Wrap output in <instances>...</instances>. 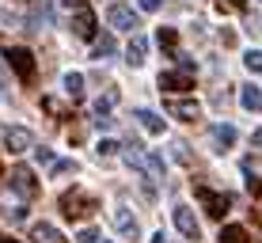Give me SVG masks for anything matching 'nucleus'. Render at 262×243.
Listing matches in <instances>:
<instances>
[{"label": "nucleus", "instance_id": "3", "mask_svg": "<svg viewBox=\"0 0 262 243\" xmlns=\"http://www.w3.org/2000/svg\"><path fill=\"white\" fill-rule=\"evenodd\" d=\"M171 220H175V228H179L183 239H202V228H198V217H194L190 205H175V209H171Z\"/></svg>", "mask_w": 262, "mask_h": 243}, {"label": "nucleus", "instance_id": "5", "mask_svg": "<svg viewBox=\"0 0 262 243\" xmlns=\"http://www.w3.org/2000/svg\"><path fill=\"white\" fill-rule=\"evenodd\" d=\"M114 228H118L122 239H141V224H137L129 205H118V209H114Z\"/></svg>", "mask_w": 262, "mask_h": 243}, {"label": "nucleus", "instance_id": "34", "mask_svg": "<svg viewBox=\"0 0 262 243\" xmlns=\"http://www.w3.org/2000/svg\"><path fill=\"white\" fill-rule=\"evenodd\" d=\"M251 141H255V145L262 148V129H255V137H251Z\"/></svg>", "mask_w": 262, "mask_h": 243}, {"label": "nucleus", "instance_id": "22", "mask_svg": "<svg viewBox=\"0 0 262 243\" xmlns=\"http://www.w3.org/2000/svg\"><path fill=\"white\" fill-rule=\"evenodd\" d=\"M156 42H160V50H175V42H179V34H175V27H160V34H156Z\"/></svg>", "mask_w": 262, "mask_h": 243}, {"label": "nucleus", "instance_id": "4", "mask_svg": "<svg viewBox=\"0 0 262 243\" xmlns=\"http://www.w3.org/2000/svg\"><path fill=\"white\" fill-rule=\"evenodd\" d=\"M167 114L179 122H198L202 118V106L194 103V99H179V95H167Z\"/></svg>", "mask_w": 262, "mask_h": 243}, {"label": "nucleus", "instance_id": "7", "mask_svg": "<svg viewBox=\"0 0 262 243\" xmlns=\"http://www.w3.org/2000/svg\"><path fill=\"white\" fill-rule=\"evenodd\" d=\"M160 87H164L167 95H175V92H190L194 87V80H190V69H171V73H160Z\"/></svg>", "mask_w": 262, "mask_h": 243}, {"label": "nucleus", "instance_id": "10", "mask_svg": "<svg viewBox=\"0 0 262 243\" xmlns=\"http://www.w3.org/2000/svg\"><path fill=\"white\" fill-rule=\"evenodd\" d=\"M4 145H8V152H27V148H34V133L31 129H23V125H12V129L4 133Z\"/></svg>", "mask_w": 262, "mask_h": 243}, {"label": "nucleus", "instance_id": "6", "mask_svg": "<svg viewBox=\"0 0 262 243\" xmlns=\"http://www.w3.org/2000/svg\"><path fill=\"white\" fill-rule=\"evenodd\" d=\"M198 197H202V205H205V213H209L213 220H221L224 213H228V194H213L209 186H198Z\"/></svg>", "mask_w": 262, "mask_h": 243}, {"label": "nucleus", "instance_id": "18", "mask_svg": "<svg viewBox=\"0 0 262 243\" xmlns=\"http://www.w3.org/2000/svg\"><path fill=\"white\" fill-rule=\"evenodd\" d=\"M137 122L144 125V129H148L152 133V137H160V133H164L167 129V122L164 118H160V114H152V111H144V106H141V111H137Z\"/></svg>", "mask_w": 262, "mask_h": 243}, {"label": "nucleus", "instance_id": "19", "mask_svg": "<svg viewBox=\"0 0 262 243\" xmlns=\"http://www.w3.org/2000/svg\"><path fill=\"white\" fill-rule=\"evenodd\" d=\"M65 92L72 99H84V76L80 73H65Z\"/></svg>", "mask_w": 262, "mask_h": 243}, {"label": "nucleus", "instance_id": "13", "mask_svg": "<svg viewBox=\"0 0 262 243\" xmlns=\"http://www.w3.org/2000/svg\"><path fill=\"white\" fill-rule=\"evenodd\" d=\"M209 133H213V145H216V152H228L232 145H236V125H228V122H216Z\"/></svg>", "mask_w": 262, "mask_h": 243}, {"label": "nucleus", "instance_id": "2", "mask_svg": "<svg viewBox=\"0 0 262 243\" xmlns=\"http://www.w3.org/2000/svg\"><path fill=\"white\" fill-rule=\"evenodd\" d=\"M4 61L12 65V73L19 76V80H34V53L27 50V46H4Z\"/></svg>", "mask_w": 262, "mask_h": 243}, {"label": "nucleus", "instance_id": "26", "mask_svg": "<svg viewBox=\"0 0 262 243\" xmlns=\"http://www.w3.org/2000/svg\"><path fill=\"white\" fill-rule=\"evenodd\" d=\"M95 129H99V133H111V129H114V118H111V114H99V118H95Z\"/></svg>", "mask_w": 262, "mask_h": 243}, {"label": "nucleus", "instance_id": "21", "mask_svg": "<svg viewBox=\"0 0 262 243\" xmlns=\"http://www.w3.org/2000/svg\"><path fill=\"white\" fill-rule=\"evenodd\" d=\"M76 171H80L76 160H53V164H50V175L53 179H57V175H76Z\"/></svg>", "mask_w": 262, "mask_h": 243}, {"label": "nucleus", "instance_id": "30", "mask_svg": "<svg viewBox=\"0 0 262 243\" xmlns=\"http://www.w3.org/2000/svg\"><path fill=\"white\" fill-rule=\"evenodd\" d=\"M114 152H118L114 141H103V145H99V156H114Z\"/></svg>", "mask_w": 262, "mask_h": 243}, {"label": "nucleus", "instance_id": "33", "mask_svg": "<svg viewBox=\"0 0 262 243\" xmlns=\"http://www.w3.org/2000/svg\"><path fill=\"white\" fill-rule=\"evenodd\" d=\"M152 243H171V239H167V232H156V236H152Z\"/></svg>", "mask_w": 262, "mask_h": 243}, {"label": "nucleus", "instance_id": "32", "mask_svg": "<svg viewBox=\"0 0 262 243\" xmlns=\"http://www.w3.org/2000/svg\"><path fill=\"white\" fill-rule=\"evenodd\" d=\"M65 8H76V12H84V8H88V0H65Z\"/></svg>", "mask_w": 262, "mask_h": 243}, {"label": "nucleus", "instance_id": "28", "mask_svg": "<svg viewBox=\"0 0 262 243\" xmlns=\"http://www.w3.org/2000/svg\"><path fill=\"white\" fill-rule=\"evenodd\" d=\"M171 156H175L179 164H186V160H190V152H186V145H171Z\"/></svg>", "mask_w": 262, "mask_h": 243}, {"label": "nucleus", "instance_id": "31", "mask_svg": "<svg viewBox=\"0 0 262 243\" xmlns=\"http://www.w3.org/2000/svg\"><path fill=\"white\" fill-rule=\"evenodd\" d=\"M34 156H38L42 164H53V152H50V148H34Z\"/></svg>", "mask_w": 262, "mask_h": 243}, {"label": "nucleus", "instance_id": "15", "mask_svg": "<svg viewBox=\"0 0 262 243\" xmlns=\"http://www.w3.org/2000/svg\"><path fill=\"white\" fill-rule=\"evenodd\" d=\"M114 50H118L114 34H95V38H92V57H95V61H106V57H114Z\"/></svg>", "mask_w": 262, "mask_h": 243}, {"label": "nucleus", "instance_id": "20", "mask_svg": "<svg viewBox=\"0 0 262 243\" xmlns=\"http://www.w3.org/2000/svg\"><path fill=\"white\" fill-rule=\"evenodd\" d=\"M221 243H251V239H247V228H239V224H228V228L221 232Z\"/></svg>", "mask_w": 262, "mask_h": 243}, {"label": "nucleus", "instance_id": "14", "mask_svg": "<svg viewBox=\"0 0 262 243\" xmlns=\"http://www.w3.org/2000/svg\"><path fill=\"white\" fill-rule=\"evenodd\" d=\"M72 31H76L80 38H88V42H92L95 34H99V27H95V15H92V12H76V15H72Z\"/></svg>", "mask_w": 262, "mask_h": 243}, {"label": "nucleus", "instance_id": "1", "mask_svg": "<svg viewBox=\"0 0 262 243\" xmlns=\"http://www.w3.org/2000/svg\"><path fill=\"white\" fill-rule=\"evenodd\" d=\"M122 160H125V164H129V167H137L141 175H152V179H164V164H160V160L152 156V152H144L141 145H133V141H129V145L122 148Z\"/></svg>", "mask_w": 262, "mask_h": 243}, {"label": "nucleus", "instance_id": "24", "mask_svg": "<svg viewBox=\"0 0 262 243\" xmlns=\"http://www.w3.org/2000/svg\"><path fill=\"white\" fill-rule=\"evenodd\" d=\"M114 99H118L114 92H106L103 99H95V114H106V111H111V106H114Z\"/></svg>", "mask_w": 262, "mask_h": 243}, {"label": "nucleus", "instance_id": "25", "mask_svg": "<svg viewBox=\"0 0 262 243\" xmlns=\"http://www.w3.org/2000/svg\"><path fill=\"white\" fill-rule=\"evenodd\" d=\"M42 106H46L50 114H57V118H65V114H69V111H65V103H57V99H46Z\"/></svg>", "mask_w": 262, "mask_h": 243}, {"label": "nucleus", "instance_id": "27", "mask_svg": "<svg viewBox=\"0 0 262 243\" xmlns=\"http://www.w3.org/2000/svg\"><path fill=\"white\" fill-rule=\"evenodd\" d=\"M95 239H99L95 228H80V236H76V243H95Z\"/></svg>", "mask_w": 262, "mask_h": 243}, {"label": "nucleus", "instance_id": "8", "mask_svg": "<svg viewBox=\"0 0 262 243\" xmlns=\"http://www.w3.org/2000/svg\"><path fill=\"white\" fill-rule=\"evenodd\" d=\"M12 190L23 197V202H31L34 194H38V183H34V175H31V167H15L12 171Z\"/></svg>", "mask_w": 262, "mask_h": 243}, {"label": "nucleus", "instance_id": "11", "mask_svg": "<svg viewBox=\"0 0 262 243\" xmlns=\"http://www.w3.org/2000/svg\"><path fill=\"white\" fill-rule=\"evenodd\" d=\"M144 57H148V38H144V34H133L129 46H125V65H129V69H141Z\"/></svg>", "mask_w": 262, "mask_h": 243}, {"label": "nucleus", "instance_id": "29", "mask_svg": "<svg viewBox=\"0 0 262 243\" xmlns=\"http://www.w3.org/2000/svg\"><path fill=\"white\" fill-rule=\"evenodd\" d=\"M164 8V0H141V12H160Z\"/></svg>", "mask_w": 262, "mask_h": 243}, {"label": "nucleus", "instance_id": "35", "mask_svg": "<svg viewBox=\"0 0 262 243\" xmlns=\"http://www.w3.org/2000/svg\"><path fill=\"white\" fill-rule=\"evenodd\" d=\"M8 84V73H4V65H0V87H4Z\"/></svg>", "mask_w": 262, "mask_h": 243}, {"label": "nucleus", "instance_id": "16", "mask_svg": "<svg viewBox=\"0 0 262 243\" xmlns=\"http://www.w3.org/2000/svg\"><path fill=\"white\" fill-rule=\"evenodd\" d=\"M31 243H65V236H61L53 224L42 220V224H34V228H31Z\"/></svg>", "mask_w": 262, "mask_h": 243}, {"label": "nucleus", "instance_id": "12", "mask_svg": "<svg viewBox=\"0 0 262 243\" xmlns=\"http://www.w3.org/2000/svg\"><path fill=\"white\" fill-rule=\"evenodd\" d=\"M61 213H65L69 220H80V217H84V190H80V186H72V190L61 197Z\"/></svg>", "mask_w": 262, "mask_h": 243}, {"label": "nucleus", "instance_id": "23", "mask_svg": "<svg viewBox=\"0 0 262 243\" xmlns=\"http://www.w3.org/2000/svg\"><path fill=\"white\" fill-rule=\"evenodd\" d=\"M243 65H247L251 73H262V50H247L243 53Z\"/></svg>", "mask_w": 262, "mask_h": 243}, {"label": "nucleus", "instance_id": "17", "mask_svg": "<svg viewBox=\"0 0 262 243\" xmlns=\"http://www.w3.org/2000/svg\"><path fill=\"white\" fill-rule=\"evenodd\" d=\"M239 103L247 106V111L258 114V111H262V87H258V84H243V87H239Z\"/></svg>", "mask_w": 262, "mask_h": 243}, {"label": "nucleus", "instance_id": "9", "mask_svg": "<svg viewBox=\"0 0 262 243\" xmlns=\"http://www.w3.org/2000/svg\"><path fill=\"white\" fill-rule=\"evenodd\" d=\"M106 19H111L114 31H133V27H137V12L125 8V4H111L106 8Z\"/></svg>", "mask_w": 262, "mask_h": 243}]
</instances>
